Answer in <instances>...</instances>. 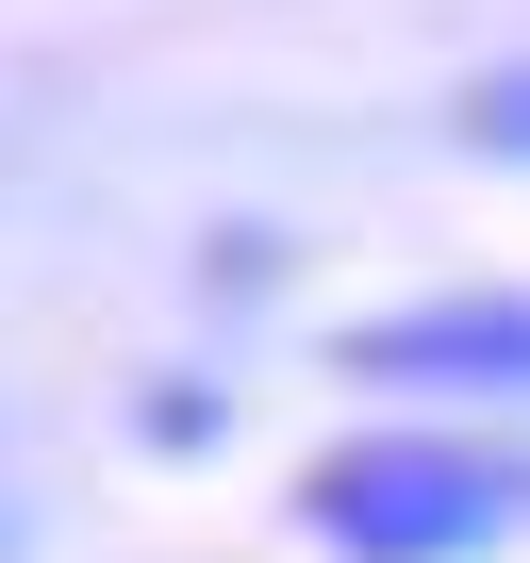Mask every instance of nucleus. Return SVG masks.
<instances>
[{"mask_svg": "<svg viewBox=\"0 0 530 563\" xmlns=\"http://www.w3.org/2000/svg\"><path fill=\"white\" fill-rule=\"evenodd\" d=\"M299 514H316L349 563H448V547H481V530H514V514H530V464L382 431V448H332V464L299 481Z\"/></svg>", "mask_w": 530, "mask_h": 563, "instance_id": "nucleus-1", "label": "nucleus"}, {"mask_svg": "<svg viewBox=\"0 0 530 563\" xmlns=\"http://www.w3.org/2000/svg\"><path fill=\"white\" fill-rule=\"evenodd\" d=\"M349 382H497L530 398V299H431V316H365Z\"/></svg>", "mask_w": 530, "mask_h": 563, "instance_id": "nucleus-2", "label": "nucleus"}, {"mask_svg": "<svg viewBox=\"0 0 530 563\" xmlns=\"http://www.w3.org/2000/svg\"><path fill=\"white\" fill-rule=\"evenodd\" d=\"M464 133H481V150H514V166H530V67H514V84H481V100H464Z\"/></svg>", "mask_w": 530, "mask_h": 563, "instance_id": "nucleus-3", "label": "nucleus"}]
</instances>
